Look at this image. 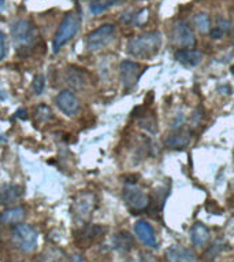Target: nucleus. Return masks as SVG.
Returning <instances> with one entry per match:
<instances>
[{
  "label": "nucleus",
  "instance_id": "nucleus-23",
  "mask_svg": "<svg viewBox=\"0 0 234 262\" xmlns=\"http://www.w3.org/2000/svg\"><path fill=\"white\" fill-rule=\"evenodd\" d=\"M80 73H81V70L78 69H70L68 70V82L72 84L73 86H77V88H81L82 85H84V77L82 76H80Z\"/></svg>",
  "mask_w": 234,
  "mask_h": 262
},
{
  "label": "nucleus",
  "instance_id": "nucleus-14",
  "mask_svg": "<svg viewBox=\"0 0 234 262\" xmlns=\"http://www.w3.org/2000/svg\"><path fill=\"white\" fill-rule=\"evenodd\" d=\"M192 142V136L189 132L182 130V129H177L174 132H171L166 138L165 143L166 146L171 150H183L186 148Z\"/></svg>",
  "mask_w": 234,
  "mask_h": 262
},
{
  "label": "nucleus",
  "instance_id": "nucleus-30",
  "mask_svg": "<svg viewBox=\"0 0 234 262\" xmlns=\"http://www.w3.org/2000/svg\"><path fill=\"white\" fill-rule=\"evenodd\" d=\"M6 99V94L3 91H0V100H5Z\"/></svg>",
  "mask_w": 234,
  "mask_h": 262
},
{
  "label": "nucleus",
  "instance_id": "nucleus-27",
  "mask_svg": "<svg viewBox=\"0 0 234 262\" xmlns=\"http://www.w3.org/2000/svg\"><path fill=\"white\" fill-rule=\"evenodd\" d=\"M15 116H17L18 118H21V120H28V113H26L25 108H19Z\"/></svg>",
  "mask_w": 234,
  "mask_h": 262
},
{
  "label": "nucleus",
  "instance_id": "nucleus-3",
  "mask_svg": "<svg viewBox=\"0 0 234 262\" xmlns=\"http://www.w3.org/2000/svg\"><path fill=\"white\" fill-rule=\"evenodd\" d=\"M95 207H96V195L90 191H82L73 201V219L77 223L86 224L93 214Z\"/></svg>",
  "mask_w": 234,
  "mask_h": 262
},
{
  "label": "nucleus",
  "instance_id": "nucleus-12",
  "mask_svg": "<svg viewBox=\"0 0 234 262\" xmlns=\"http://www.w3.org/2000/svg\"><path fill=\"white\" fill-rule=\"evenodd\" d=\"M134 233L136 236L138 237V241L145 245L147 247H151V249H156L158 247V241H156V235H155V231H153L152 225L148 223V221H144V220H140L134 224Z\"/></svg>",
  "mask_w": 234,
  "mask_h": 262
},
{
  "label": "nucleus",
  "instance_id": "nucleus-18",
  "mask_svg": "<svg viewBox=\"0 0 234 262\" xmlns=\"http://www.w3.org/2000/svg\"><path fill=\"white\" fill-rule=\"evenodd\" d=\"M22 187L19 185H5L0 187V205H11L17 202L22 195Z\"/></svg>",
  "mask_w": 234,
  "mask_h": 262
},
{
  "label": "nucleus",
  "instance_id": "nucleus-22",
  "mask_svg": "<svg viewBox=\"0 0 234 262\" xmlns=\"http://www.w3.org/2000/svg\"><path fill=\"white\" fill-rule=\"evenodd\" d=\"M34 118L40 122H47V121H51L54 118V114L47 104H38L36 107V113H34Z\"/></svg>",
  "mask_w": 234,
  "mask_h": 262
},
{
  "label": "nucleus",
  "instance_id": "nucleus-17",
  "mask_svg": "<svg viewBox=\"0 0 234 262\" xmlns=\"http://www.w3.org/2000/svg\"><path fill=\"white\" fill-rule=\"evenodd\" d=\"M26 211L22 206L11 207V209H6L0 213V224L3 225H17L25 219Z\"/></svg>",
  "mask_w": 234,
  "mask_h": 262
},
{
  "label": "nucleus",
  "instance_id": "nucleus-24",
  "mask_svg": "<svg viewBox=\"0 0 234 262\" xmlns=\"http://www.w3.org/2000/svg\"><path fill=\"white\" fill-rule=\"evenodd\" d=\"M44 88H45V77L43 74H37L32 82V90L36 95H41L44 92Z\"/></svg>",
  "mask_w": 234,
  "mask_h": 262
},
{
  "label": "nucleus",
  "instance_id": "nucleus-31",
  "mask_svg": "<svg viewBox=\"0 0 234 262\" xmlns=\"http://www.w3.org/2000/svg\"><path fill=\"white\" fill-rule=\"evenodd\" d=\"M230 72H231V74H234V64L231 66V69H230Z\"/></svg>",
  "mask_w": 234,
  "mask_h": 262
},
{
  "label": "nucleus",
  "instance_id": "nucleus-13",
  "mask_svg": "<svg viewBox=\"0 0 234 262\" xmlns=\"http://www.w3.org/2000/svg\"><path fill=\"white\" fill-rule=\"evenodd\" d=\"M167 262H197V257L185 246L174 245L166 250Z\"/></svg>",
  "mask_w": 234,
  "mask_h": 262
},
{
  "label": "nucleus",
  "instance_id": "nucleus-19",
  "mask_svg": "<svg viewBox=\"0 0 234 262\" xmlns=\"http://www.w3.org/2000/svg\"><path fill=\"white\" fill-rule=\"evenodd\" d=\"M230 28H231V22L229 19H226L223 17H217L215 25L209 29V36L215 40L221 39V37H223L229 32Z\"/></svg>",
  "mask_w": 234,
  "mask_h": 262
},
{
  "label": "nucleus",
  "instance_id": "nucleus-32",
  "mask_svg": "<svg viewBox=\"0 0 234 262\" xmlns=\"http://www.w3.org/2000/svg\"><path fill=\"white\" fill-rule=\"evenodd\" d=\"M92 2H100V0H92Z\"/></svg>",
  "mask_w": 234,
  "mask_h": 262
},
{
  "label": "nucleus",
  "instance_id": "nucleus-28",
  "mask_svg": "<svg viewBox=\"0 0 234 262\" xmlns=\"http://www.w3.org/2000/svg\"><path fill=\"white\" fill-rule=\"evenodd\" d=\"M227 231H229L231 235H234V217H231L229 221V224H227Z\"/></svg>",
  "mask_w": 234,
  "mask_h": 262
},
{
  "label": "nucleus",
  "instance_id": "nucleus-21",
  "mask_svg": "<svg viewBox=\"0 0 234 262\" xmlns=\"http://www.w3.org/2000/svg\"><path fill=\"white\" fill-rule=\"evenodd\" d=\"M122 0H107V2H92L89 6L90 14L93 15H100V14L106 13L107 10L112 7V6L118 5Z\"/></svg>",
  "mask_w": 234,
  "mask_h": 262
},
{
  "label": "nucleus",
  "instance_id": "nucleus-20",
  "mask_svg": "<svg viewBox=\"0 0 234 262\" xmlns=\"http://www.w3.org/2000/svg\"><path fill=\"white\" fill-rule=\"evenodd\" d=\"M193 24L201 33H208L211 29V18L207 13H199L193 17Z\"/></svg>",
  "mask_w": 234,
  "mask_h": 262
},
{
  "label": "nucleus",
  "instance_id": "nucleus-1",
  "mask_svg": "<svg viewBox=\"0 0 234 262\" xmlns=\"http://www.w3.org/2000/svg\"><path fill=\"white\" fill-rule=\"evenodd\" d=\"M162 33L160 32H148L144 35L133 37L128 43V52L138 59H148L156 55L162 47Z\"/></svg>",
  "mask_w": 234,
  "mask_h": 262
},
{
  "label": "nucleus",
  "instance_id": "nucleus-16",
  "mask_svg": "<svg viewBox=\"0 0 234 262\" xmlns=\"http://www.w3.org/2000/svg\"><path fill=\"white\" fill-rule=\"evenodd\" d=\"M191 241L195 247L203 249L208 245L209 242V231L204 224L196 223L191 229Z\"/></svg>",
  "mask_w": 234,
  "mask_h": 262
},
{
  "label": "nucleus",
  "instance_id": "nucleus-15",
  "mask_svg": "<svg viewBox=\"0 0 234 262\" xmlns=\"http://www.w3.org/2000/svg\"><path fill=\"white\" fill-rule=\"evenodd\" d=\"M175 59L185 66L195 68L203 59V54L196 48H179L178 51H175Z\"/></svg>",
  "mask_w": 234,
  "mask_h": 262
},
{
  "label": "nucleus",
  "instance_id": "nucleus-25",
  "mask_svg": "<svg viewBox=\"0 0 234 262\" xmlns=\"http://www.w3.org/2000/svg\"><path fill=\"white\" fill-rule=\"evenodd\" d=\"M7 47H6V35L3 30H0V62L5 59Z\"/></svg>",
  "mask_w": 234,
  "mask_h": 262
},
{
  "label": "nucleus",
  "instance_id": "nucleus-9",
  "mask_svg": "<svg viewBox=\"0 0 234 262\" xmlns=\"http://www.w3.org/2000/svg\"><path fill=\"white\" fill-rule=\"evenodd\" d=\"M106 232V228L95 224H85L74 232V241L78 247H89L95 242L99 241Z\"/></svg>",
  "mask_w": 234,
  "mask_h": 262
},
{
  "label": "nucleus",
  "instance_id": "nucleus-11",
  "mask_svg": "<svg viewBox=\"0 0 234 262\" xmlns=\"http://www.w3.org/2000/svg\"><path fill=\"white\" fill-rule=\"evenodd\" d=\"M55 103L60 112L67 117H74L80 112V100L70 90H64L56 95Z\"/></svg>",
  "mask_w": 234,
  "mask_h": 262
},
{
  "label": "nucleus",
  "instance_id": "nucleus-4",
  "mask_svg": "<svg viewBox=\"0 0 234 262\" xmlns=\"http://www.w3.org/2000/svg\"><path fill=\"white\" fill-rule=\"evenodd\" d=\"M122 198L125 205L136 213L145 210L149 206V196L144 189L137 185V181H125Z\"/></svg>",
  "mask_w": 234,
  "mask_h": 262
},
{
  "label": "nucleus",
  "instance_id": "nucleus-10",
  "mask_svg": "<svg viewBox=\"0 0 234 262\" xmlns=\"http://www.w3.org/2000/svg\"><path fill=\"white\" fill-rule=\"evenodd\" d=\"M143 69L141 64L133 60H124L120 66V77L125 90H132L140 78Z\"/></svg>",
  "mask_w": 234,
  "mask_h": 262
},
{
  "label": "nucleus",
  "instance_id": "nucleus-7",
  "mask_svg": "<svg viewBox=\"0 0 234 262\" xmlns=\"http://www.w3.org/2000/svg\"><path fill=\"white\" fill-rule=\"evenodd\" d=\"M11 37L18 48H29L37 40V32L28 19H18L11 26Z\"/></svg>",
  "mask_w": 234,
  "mask_h": 262
},
{
  "label": "nucleus",
  "instance_id": "nucleus-2",
  "mask_svg": "<svg viewBox=\"0 0 234 262\" xmlns=\"http://www.w3.org/2000/svg\"><path fill=\"white\" fill-rule=\"evenodd\" d=\"M81 26V17L78 11H68L60 22L59 28L56 30L54 40H52V51L54 54L62 50L74 36L78 33Z\"/></svg>",
  "mask_w": 234,
  "mask_h": 262
},
{
  "label": "nucleus",
  "instance_id": "nucleus-5",
  "mask_svg": "<svg viewBox=\"0 0 234 262\" xmlns=\"http://www.w3.org/2000/svg\"><path fill=\"white\" fill-rule=\"evenodd\" d=\"M37 231L29 224H17L11 229V239L14 245L24 253H30L37 246Z\"/></svg>",
  "mask_w": 234,
  "mask_h": 262
},
{
  "label": "nucleus",
  "instance_id": "nucleus-26",
  "mask_svg": "<svg viewBox=\"0 0 234 262\" xmlns=\"http://www.w3.org/2000/svg\"><path fill=\"white\" fill-rule=\"evenodd\" d=\"M70 262H86V259L84 258V255H81V254H74L72 257V259H70Z\"/></svg>",
  "mask_w": 234,
  "mask_h": 262
},
{
  "label": "nucleus",
  "instance_id": "nucleus-29",
  "mask_svg": "<svg viewBox=\"0 0 234 262\" xmlns=\"http://www.w3.org/2000/svg\"><path fill=\"white\" fill-rule=\"evenodd\" d=\"M5 6H6V0H0V10L5 9Z\"/></svg>",
  "mask_w": 234,
  "mask_h": 262
},
{
  "label": "nucleus",
  "instance_id": "nucleus-8",
  "mask_svg": "<svg viewBox=\"0 0 234 262\" xmlns=\"http://www.w3.org/2000/svg\"><path fill=\"white\" fill-rule=\"evenodd\" d=\"M171 40L179 48H193L196 44V36L185 21H177L173 25Z\"/></svg>",
  "mask_w": 234,
  "mask_h": 262
},
{
  "label": "nucleus",
  "instance_id": "nucleus-6",
  "mask_svg": "<svg viewBox=\"0 0 234 262\" xmlns=\"http://www.w3.org/2000/svg\"><path fill=\"white\" fill-rule=\"evenodd\" d=\"M115 35H116V28L112 24L99 26L85 37L86 50L90 52L100 51L115 39Z\"/></svg>",
  "mask_w": 234,
  "mask_h": 262
}]
</instances>
